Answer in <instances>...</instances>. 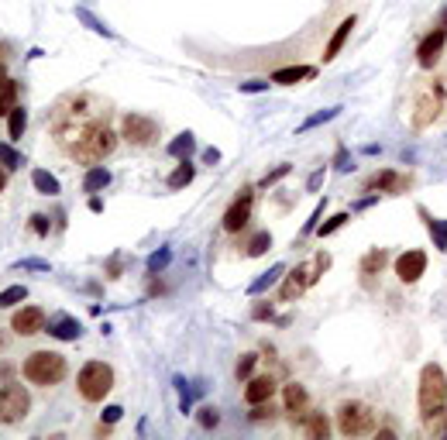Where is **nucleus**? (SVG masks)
<instances>
[{"mask_svg": "<svg viewBox=\"0 0 447 440\" xmlns=\"http://www.w3.org/2000/svg\"><path fill=\"white\" fill-rule=\"evenodd\" d=\"M4 186H8V172H4V165H0V193H4Z\"/></svg>", "mask_w": 447, "mask_h": 440, "instance_id": "48", "label": "nucleus"}, {"mask_svg": "<svg viewBox=\"0 0 447 440\" xmlns=\"http://www.w3.org/2000/svg\"><path fill=\"white\" fill-rule=\"evenodd\" d=\"M416 406L420 413H433V409H444L447 406V375L440 365H423L420 371V389H416Z\"/></svg>", "mask_w": 447, "mask_h": 440, "instance_id": "4", "label": "nucleus"}, {"mask_svg": "<svg viewBox=\"0 0 447 440\" xmlns=\"http://www.w3.org/2000/svg\"><path fill=\"white\" fill-rule=\"evenodd\" d=\"M444 100H447V80H433L430 86H423L420 97H416V107H413V127H416V131H420V127H430V124L440 117Z\"/></svg>", "mask_w": 447, "mask_h": 440, "instance_id": "7", "label": "nucleus"}, {"mask_svg": "<svg viewBox=\"0 0 447 440\" xmlns=\"http://www.w3.org/2000/svg\"><path fill=\"white\" fill-rule=\"evenodd\" d=\"M21 300H28V289H25V286H11V289L0 293V310H8V306H14V303H21Z\"/></svg>", "mask_w": 447, "mask_h": 440, "instance_id": "30", "label": "nucleus"}, {"mask_svg": "<svg viewBox=\"0 0 447 440\" xmlns=\"http://www.w3.org/2000/svg\"><path fill=\"white\" fill-rule=\"evenodd\" d=\"M104 186H110V172L100 169V165H93V169L83 175V189H86V193H100Z\"/></svg>", "mask_w": 447, "mask_h": 440, "instance_id": "23", "label": "nucleus"}, {"mask_svg": "<svg viewBox=\"0 0 447 440\" xmlns=\"http://www.w3.org/2000/svg\"><path fill=\"white\" fill-rule=\"evenodd\" d=\"M265 86H269V83H245L241 90H245V93H252V90H265Z\"/></svg>", "mask_w": 447, "mask_h": 440, "instance_id": "47", "label": "nucleus"}, {"mask_svg": "<svg viewBox=\"0 0 447 440\" xmlns=\"http://www.w3.org/2000/svg\"><path fill=\"white\" fill-rule=\"evenodd\" d=\"M11 330L21 334V337H35V334L45 330V313L38 306H25V310H18L11 317Z\"/></svg>", "mask_w": 447, "mask_h": 440, "instance_id": "13", "label": "nucleus"}, {"mask_svg": "<svg viewBox=\"0 0 447 440\" xmlns=\"http://www.w3.org/2000/svg\"><path fill=\"white\" fill-rule=\"evenodd\" d=\"M269 245H272L269 231H258V234L248 241V255H265V252H269Z\"/></svg>", "mask_w": 447, "mask_h": 440, "instance_id": "34", "label": "nucleus"}, {"mask_svg": "<svg viewBox=\"0 0 447 440\" xmlns=\"http://www.w3.org/2000/svg\"><path fill=\"white\" fill-rule=\"evenodd\" d=\"M444 49H447V25H444V28H433V32L416 45V62H420V69H433V66L440 62Z\"/></svg>", "mask_w": 447, "mask_h": 440, "instance_id": "10", "label": "nucleus"}, {"mask_svg": "<svg viewBox=\"0 0 447 440\" xmlns=\"http://www.w3.org/2000/svg\"><path fill=\"white\" fill-rule=\"evenodd\" d=\"M217 158H220V155H217V148H206V155H203V162H206V165H213Z\"/></svg>", "mask_w": 447, "mask_h": 440, "instance_id": "46", "label": "nucleus"}, {"mask_svg": "<svg viewBox=\"0 0 447 440\" xmlns=\"http://www.w3.org/2000/svg\"><path fill=\"white\" fill-rule=\"evenodd\" d=\"M32 406V395L25 385H4L0 389V423H21Z\"/></svg>", "mask_w": 447, "mask_h": 440, "instance_id": "9", "label": "nucleus"}, {"mask_svg": "<svg viewBox=\"0 0 447 440\" xmlns=\"http://www.w3.org/2000/svg\"><path fill=\"white\" fill-rule=\"evenodd\" d=\"M269 317H272V306H258L255 310V320H269Z\"/></svg>", "mask_w": 447, "mask_h": 440, "instance_id": "45", "label": "nucleus"}, {"mask_svg": "<svg viewBox=\"0 0 447 440\" xmlns=\"http://www.w3.org/2000/svg\"><path fill=\"white\" fill-rule=\"evenodd\" d=\"M423 272H426V255H423V252H402V255L396 258V276H399V282L413 286V282H420Z\"/></svg>", "mask_w": 447, "mask_h": 440, "instance_id": "12", "label": "nucleus"}, {"mask_svg": "<svg viewBox=\"0 0 447 440\" xmlns=\"http://www.w3.org/2000/svg\"><path fill=\"white\" fill-rule=\"evenodd\" d=\"M14 100H18V83H8L0 90V117H8L14 110Z\"/></svg>", "mask_w": 447, "mask_h": 440, "instance_id": "27", "label": "nucleus"}, {"mask_svg": "<svg viewBox=\"0 0 447 440\" xmlns=\"http://www.w3.org/2000/svg\"><path fill=\"white\" fill-rule=\"evenodd\" d=\"M80 21H83V25H90V28H93L97 35H104V38H110V32H107V28H104V25L97 21V18H90L86 11H80Z\"/></svg>", "mask_w": 447, "mask_h": 440, "instance_id": "39", "label": "nucleus"}, {"mask_svg": "<svg viewBox=\"0 0 447 440\" xmlns=\"http://www.w3.org/2000/svg\"><path fill=\"white\" fill-rule=\"evenodd\" d=\"M121 416H124V409H121V406H107V409H104V423H117Z\"/></svg>", "mask_w": 447, "mask_h": 440, "instance_id": "41", "label": "nucleus"}, {"mask_svg": "<svg viewBox=\"0 0 447 440\" xmlns=\"http://www.w3.org/2000/svg\"><path fill=\"white\" fill-rule=\"evenodd\" d=\"M306 433L324 440V437L330 433V423H327V416H324V413H313V416H310V423H306Z\"/></svg>", "mask_w": 447, "mask_h": 440, "instance_id": "29", "label": "nucleus"}, {"mask_svg": "<svg viewBox=\"0 0 447 440\" xmlns=\"http://www.w3.org/2000/svg\"><path fill=\"white\" fill-rule=\"evenodd\" d=\"M45 330H49L56 341H76V337H80V320H73L69 313H62V317H56Z\"/></svg>", "mask_w": 447, "mask_h": 440, "instance_id": "18", "label": "nucleus"}, {"mask_svg": "<svg viewBox=\"0 0 447 440\" xmlns=\"http://www.w3.org/2000/svg\"><path fill=\"white\" fill-rule=\"evenodd\" d=\"M385 265H389V252H385V248H375V252H368V255L361 258V279H368V282H372V279H375V276H378Z\"/></svg>", "mask_w": 447, "mask_h": 440, "instance_id": "20", "label": "nucleus"}, {"mask_svg": "<svg viewBox=\"0 0 447 440\" xmlns=\"http://www.w3.org/2000/svg\"><path fill=\"white\" fill-rule=\"evenodd\" d=\"M282 409L293 416V419H303L310 413V392L300 385V382H289L282 389Z\"/></svg>", "mask_w": 447, "mask_h": 440, "instance_id": "14", "label": "nucleus"}, {"mask_svg": "<svg viewBox=\"0 0 447 440\" xmlns=\"http://www.w3.org/2000/svg\"><path fill=\"white\" fill-rule=\"evenodd\" d=\"M252 203H255V196H252V189H241V196L228 206V213H224V231L228 234H238L248 220H252Z\"/></svg>", "mask_w": 447, "mask_h": 440, "instance_id": "11", "label": "nucleus"}, {"mask_svg": "<svg viewBox=\"0 0 447 440\" xmlns=\"http://www.w3.org/2000/svg\"><path fill=\"white\" fill-rule=\"evenodd\" d=\"M0 165H8V169H18V165H21V155H18L8 141H0Z\"/></svg>", "mask_w": 447, "mask_h": 440, "instance_id": "35", "label": "nucleus"}, {"mask_svg": "<svg viewBox=\"0 0 447 440\" xmlns=\"http://www.w3.org/2000/svg\"><path fill=\"white\" fill-rule=\"evenodd\" d=\"M203 426H217V409H203Z\"/></svg>", "mask_w": 447, "mask_h": 440, "instance_id": "44", "label": "nucleus"}, {"mask_svg": "<svg viewBox=\"0 0 447 440\" xmlns=\"http://www.w3.org/2000/svg\"><path fill=\"white\" fill-rule=\"evenodd\" d=\"M114 148H117V134H114V127H107V124H86V127H80L76 145H73L69 151H73L76 162H83V165H97V162L107 158Z\"/></svg>", "mask_w": 447, "mask_h": 440, "instance_id": "1", "label": "nucleus"}, {"mask_svg": "<svg viewBox=\"0 0 447 440\" xmlns=\"http://www.w3.org/2000/svg\"><path fill=\"white\" fill-rule=\"evenodd\" d=\"M272 392H276V378H269V375H255V378H248V385H245V399H248V406H255V402H269Z\"/></svg>", "mask_w": 447, "mask_h": 440, "instance_id": "16", "label": "nucleus"}, {"mask_svg": "<svg viewBox=\"0 0 447 440\" xmlns=\"http://www.w3.org/2000/svg\"><path fill=\"white\" fill-rule=\"evenodd\" d=\"M76 389H80V395H83L86 402H100V399L114 389V371H110V365H104V361H86V365L80 368V375H76Z\"/></svg>", "mask_w": 447, "mask_h": 440, "instance_id": "6", "label": "nucleus"}, {"mask_svg": "<svg viewBox=\"0 0 447 440\" xmlns=\"http://www.w3.org/2000/svg\"><path fill=\"white\" fill-rule=\"evenodd\" d=\"M375 426H378V413L368 402H361V399L341 402V409H337V430L344 437H368V433H375Z\"/></svg>", "mask_w": 447, "mask_h": 440, "instance_id": "3", "label": "nucleus"}, {"mask_svg": "<svg viewBox=\"0 0 447 440\" xmlns=\"http://www.w3.org/2000/svg\"><path fill=\"white\" fill-rule=\"evenodd\" d=\"M8 59H11V45L0 42V90L11 83V80H8Z\"/></svg>", "mask_w": 447, "mask_h": 440, "instance_id": "38", "label": "nucleus"}, {"mask_svg": "<svg viewBox=\"0 0 447 440\" xmlns=\"http://www.w3.org/2000/svg\"><path fill=\"white\" fill-rule=\"evenodd\" d=\"M272 416H276V409H272V406H265V402H255V406H252V413H248V419H252V423H255V419H258V423H265V419H272Z\"/></svg>", "mask_w": 447, "mask_h": 440, "instance_id": "37", "label": "nucleus"}, {"mask_svg": "<svg viewBox=\"0 0 447 440\" xmlns=\"http://www.w3.org/2000/svg\"><path fill=\"white\" fill-rule=\"evenodd\" d=\"M4 344H8V337H4V334H0V347H4Z\"/></svg>", "mask_w": 447, "mask_h": 440, "instance_id": "49", "label": "nucleus"}, {"mask_svg": "<svg viewBox=\"0 0 447 440\" xmlns=\"http://www.w3.org/2000/svg\"><path fill=\"white\" fill-rule=\"evenodd\" d=\"M32 186H35L42 196H56V193H59V179H56L52 172H45V169H35V172H32Z\"/></svg>", "mask_w": 447, "mask_h": 440, "instance_id": "22", "label": "nucleus"}, {"mask_svg": "<svg viewBox=\"0 0 447 440\" xmlns=\"http://www.w3.org/2000/svg\"><path fill=\"white\" fill-rule=\"evenodd\" d=\"M32 231H35V234H45V231H49V217H45V213H32Z\"/></svg>", "mask_w": 447, "mask_h": 440, "instance_id": "40", "label": "nucleus"}, {"mask_svg": "<svg viewBox=\"0 0 447 440\" xmlns=\"http://www.w3.org/2000/svg\"><path fill=\"white\" fill-rule=\"evenodd\" d=\"M344 224H348V213H334V217L327 220V224H320V228H317V234H320V238H327V234H334V231H337V228H344Z\"/></svg>", "mask_w": 447, "mask_h": 440, "instance_id": "36", "label": "nucleus"}, {"mask_svg": "<svg viewBox=\"0 0 447 440\" xmlns=\"http://www.w3.org/2000/svg\"><path fill=\"white\" fill-rule=\"evenodd\" d=\"M354 25H358V18H354V14L341 21V28H337V32L330 35V42H327V52H324V62H334V59H337V52L344 49V42H348V35H351V28H354Z\"/></svg>", "mask_w": 447, "mask_h": 440, "instance_id": "17", "label": "nucleus"}, {"mask_svg": "<svg viewBox=\"0 0 447 440\" xmlns=\"http://www.w3.org/2000/svg\"><path fill=\"white\" fill-rule=\"evenodd\" d=\"M337 110H341V107H327V110H320V114L306 117V121L300 124V131H310V127H320V124H327L330 117H337Z\"/></svg>", "mask_w": 447, "mask_h": 440, "instance_id": "31", "label": "nucleus"}, {"mask_svg": "<svg viewBox=\"0 0 447 440\" xmlns=\"http://www.w3.org/2000/svg\"><path fill=\"white\" fill-rule=\"evenodd\" d=\"M107 276H110V279H117V276H121V262H117V258H110V262H107Z\"/></svg>", "mask_w": 447, "mask_h": 440, "instance_id": "43", "label": "nucleus"}, {"mask_svg": "<svg viewBox=\"0 0 447 440\" xmlns=\"http://www.w3.org/2000/svg\"><path fill=\"white\" fill-rule=\"evenodd\" d=\"M279 276H286V269H282V265H272V269H269V272H265V276H262L258 282H252V286H248V293H252V296L265 293V289H269L272 282H279Z\"/></svg>", "mask_w": 447, "mask_h": 440, "instance_id": "25", "label": "nucleus"}, {"mask_svg": "<svg viewBox=\"0 0 447 440\" xmlns=\"http://www.w3.org/2000/svg\"><path fill=\"white\" fill-rule=\"evenodd\" d=\"M330 265V258L327 255H317V262L310 265V262H303V265H296L289 276H282V286H279V303H289V300H296V296H303L317 279H320V272Z\"/></svg>", "mask_w": 447, "mask_h": 440, "instance_id": "5", "label": "nucleus"}, {"mask_svg": "<svg viewBox=\"0 0 447 440\" xmlns=\"http://www.w3.org/2000/svg\"><path fill=\"white\" fill-rule=\"evenodd\" d=\"M444 25H447V11H444Z\"/></svg>", "mask_w": 447, "mask_h": 440, "instance_id": "50", "label": "nucleus"}, {"mask_svg": "<svg viewBox=\"0 0 447 440\" xmlns=\"http://www.w3.org/2000/svg\"><path fill=\"white\" fill-rule=\"evenodd\" d=\"M121 138L131 141V145L152 148L158 141V124L152 117H141V114H124L121 117Z\"/></svg>", "mask_w": 447, "mask_h": 440, "instance_id": "8", "label": "nucleus"}, {"mask_svg": "<svg viewBox=\"0 0 447 440\" xmlns=\"http://www.w3.org/2000/svg\"><path fill=\"white\" fill-rule=\"evenodd\" d=\"M193 175H196V165H193L189 158H182V162L176 165V172L169 175V189H182V186H189Z\"/></svg>", "mask_w": 447, "mask_h": 440, "instance_id": "21", "label": "nucleus"}, {"mask_svg": "<svg viewBox=\"0 0 447 440\" xmlns=\"http://www.w3.org/2000/svg\"><path fill=\"white\" fill-rule=\"evenodd\" d=\"M69 371V361L56 351H32L21 365V375L32 382V385H59Z\"/></svg>", "mask_w": 447, "mask_h": 440, "instance_id": "2", "label": "nucleus"}, {"mask_svg": "<svg viewBox=\"0 0 447 440\" xmlns=\"http://www.w3.org/2000/svg\"><path fill=\"white\" fill-rule=\"evenodd\" d=\"M317 69L313 66H286L272 76V83H282V86H293V83H303V80H313Z\"/></svg>", "mask_w": 447, "mask_h": 440, "instance_id": "19", "label": "nucleus"}, {"mask_svg": "<svg viewBox=\"0 0 447 440\" xmlns=\"http://www.w3.org/2000/svg\"><path fill=\"white\" fill-rule=\"evenodd\" d=\"M426 217V228H430V238H433V248H440V252H447V220H433L430 213H423Z\"/></svg>", "mask_w": 447, "mask_h": 440, "instance_id": "24", "label": "nucleus"}, {"mask_svg": "<svg viewBox=\"0 0 447 440\" xmlns=\"http://www.w3.org/2000/svg\"><path fill=\"white\" fill-rule=\"evenodd\" d=\"M169 258H172V248H158V252L148 258V272H152V276H158V272L169 265Z\"/></svg>", "mask_w": 447, "mask_h": 440, "instance_id": "33", "label": "nucleus"}, {"mask_svg": "<svg viewBox=\"0 0 447 440\" xmlns=\"http://www.w3.org/2000/svg\"><path fill=\"white\" fill-rule=\"evenodd\" d=\"M193 148H196V138L186 131V134H179V141H172V145H169V155H176V158H186Z\"/></svg>", "mask_w": 447, "mask_h": 440, "instance_id": "26", "label": "nucleus"}, {"mask_svg": "<svg viewBox=\"0 0 447 440\" xmlns=\"http://www.w3.org/2000/svg\"><path fill=\"white\" fill-rule=\"evenodd\" d=\"M368 186H372V189H385V193H406V189L413 186V175H402V172L385 169V172H375V175L368 179Z\"/></svg>", "mask_w": 447, "mask_h": 440, "instance_id": "15", "label": "nucleus"}, {"mask_svg": "<svg viewBox=\"0 0 447 440\" xmlns=\"http://www.w3.org/2000/svg\"><path fill=\"white\" fill-rule=\"evenodd\" d=\"M8 124H11V138H21L25 127H28V114H25L21 107H14V110L8 114Z\"/></svg>", "mask_w": 447, "mask_h": 440, "instance_id": "28", "label": "nucleus"}, {"mask_svg": "<svg viewBox=\"0 0 447 440\" xmlns=\"http://www.w3.org/2000/svg\"><path fill=\"white\" fill-rule=\"evenodd\" d=\"M282 175H289V165H279L276 172H269V175H265V182H276V179H282Z\"/></svg>", "mask_w": 447, "mask_h": 440, "instance_id": "42", "label": "nucleus"}, {"mask_svg": "<svg viewBox=\"0 0 447 440\" xmlns=\"http://www.w3.org/2000/svg\"><path fill=\"white\" fill-rule=\"evenodd\" d=\"M255 365H258V354H241V361H238L234 375H238L241 382H248V378L255 375Z\"/></svg>", "mask_w": 447, "mask_h": 440, "instance_id": "32", "label": "nucleus"}]
</instances>
